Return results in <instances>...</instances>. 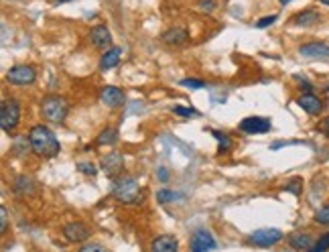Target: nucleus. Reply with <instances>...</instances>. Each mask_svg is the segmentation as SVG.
<instances>
[{"instance_id":"nucleus-1","label":"nucleus","mask_w":329,"mask_h":252,"mask_svg":"<svg viewBox=\"0 0 329 252\" xmlns=\"http://www.w3.org/2000/svg\"><path fill=\"white\" fill-rule=\"evenodd\" d=\"M29 138H31V150L39 159H53L61 153V144L57 136L45 124L33 126L29 132Z\"/></svg>"},{"instance_id":"nucleus-2","label":"nucleus","mask_w":329,"mask_h":252,"mask_svg":"<svg viewBox=\"0 0 329 252\" xmlns=\"http://www.w3.org/2000/svg\"><path fill=\"white\" fill-rule=\"evenodd\" d=\"M112 195L120 201V204H140V201H142V193H140L138 181L134 177H130V175L114 177Z\"/></svg>"},{"instance_id":"nucleus-3","label":"nucleus","mask_w":329,"mask_h":252,"mask_svg":"<svg viewBox=\"0 0 329 252\" xmlns=\"http://www.w3.org/2000/svg\"><path fill=\"white\" fill-rule=\"evenodd\" d=\"M41 112H43V118L51 124H61L65 122L67 114H69V104L63 96H57V94H51V96H45L43 102H41Z\"/></svg>"},{"instance_id":"nucleus-4","label":"nucleus","mask_w":329,"mask_h":252,"mask_svg":"<svg viewBox=\"0 0 329 252\" xmlns=\"http://www.w3.org/2000/svg\"><path fill=\"white\" fill-rule=\"evenodd\" d=\"M21 122V104L19 100H5L3 106H0V126L7 134L15 132V128Z\"/></svg>"},{"instance_id":"nucleus-5","label":"nucleus","mask_w":329,"mask_h":252,"mask_svg":"<svg viewBox=\"0 0 329 252\" xmlns=\"http://www.w3.org/2000/svg\"><path fill=\"white\" fill-rule=\"evenodd\" d=\"M285 238V234L281 232V230H277V228H258V230H254L252 234H250V244H254V246H260V248H270V246H274V244H279L281 240Z\"/></svg>"},{"instance_id":"nucleus-6","label":"nucleus","mask_w":329,"mask_h":252,"mask_svg":"<svg viewBox=\"0 0 329 252\" xmlns=\"http://www.w3.org/2000/svg\"><path fill=\"white\" fill-rule=\"evenodd\" d=\"M37 79V71L31 65H13L7 71V81L13 86H31Z\"/></svg>"},{"instance_id":"nucleus-7","label":"nucleus","mask_w":329,"mask_h":252,"mask_svg":"<svg viewBox=\"0 0 329 252\" xmlns=\"http://www.w3.org/2000/svg\"><path fill=\"white\" fill-rule=\"evenodd\" d=\"M100 169L106 173V177H118V175H122V171H124V155L122 153H108V155H104L102 157V161H100Z\"/></svg>"},{"instance_id":"nucleus-8","label":"nucleus","mask_w":329,"mask_h":252,"mask_svg":"<svg viewBox=\"0 0 329 252\" xmlns=\"http://www.w3.org/2000/svg\"><path fill=\"white\" fill-rule=\"evenodd\" d=\"M299 55L305 59H329V43L311 41L299 47Z\"/></svg>"},{"instance_id":"nucleus-9","label":"nucleus","mask_w":329,"mask_h":252,"mask_svg":"<svg viewBox=\"0 0 329 252\" xmlns=\"http://www.w3.org/2000/svg\"><path fill=\"white\" fill-rule=\"evenodd\" d=\"M63 236L67 242L71 244H84L86 240L92 238V230L84 224V222H69L65 228H63Z\"/></svg>"},{"instance_id":"nucleus-10","label":"nucleus","mask_w":329,"mask_h":252,"mask_svg":"<svg viewBox=\"0 0 329 252\" xmlns=\"http://www.w3.org/2000/svg\"><path fill=\"white\" fill-rule=\"evenodd\" d=\"M189 248H191L193 252H205V250L217 248V242H215V238H213L207 230L199 228V230L193 232V236H191V240H189Z\"/></svg>"},{"instance_id":"nucleus-11","label":"nucleus","mask_w":329,"mask_h":252,"mask_svg":"<svg viewBox=\"0 0 329 252\" xmlns=\"http://www.w3.org/2000/svg\"><path fill=\"white\" fill-rule=\"evenodd\" d=\"M100 100L102 104L108 106V108H122L126 98H124V92L116 86H104L102 92H100Z\"/></svg>"},{"instance_id":"nucleus-12","label":"nucleus","mask_w":329,"mask_h":252,"mask_svg":"<svg viewBox=\"0 0 329 252\" xmlns=\"http://www.w3.org/2000/svg\"><path fill=\"white\" fill-rule=\"evenodd\" d=\"M272 128V122L262 116H248L240 122V130L246 134H264Z\"/></svg>"},{"instance_id":"nucleus-13","label":"nucleus","mask_w":329,"mask_h":252,"mask_svg":"<svg viewBox=\"0 0 329 252\" xmlns=\"http://www.w3.org/2000/svg\"><path fill=\"white\" fill-rule=\"evenodd\" d=\"M90 39H92V45L96 49H102V51L112 47V33H110L106 25H96L90 33Z\"/></svg>"},{"instance_id":"nucleus-14","label":"nucleus","mask_w":329,"mask_h":252,"mask_svg":"<svg viewBox=\"0 0 329 252\" xmlns=\"http://www.w3.org/2000/svg\"><path fill=\"white\" fill-rule=\"evenodd\" d=\"M297 106L301 108V110H305L309 116H319L321 112H323V102L317 98V96H313V92L311 94H303V96H299L297 98Z\"/></svg>"},{"instance_id":"nucleus-15","label":"nucleus","mask_w":329,"mask_h":252,"mask_svg":"<svg viewBox=\"0 0 329 252\" xmlns=\"http://www.w3.org/2000/svg\"><path fill=\"white\" fill-rule=\"evenodd\" d=\"M160 41L164 45H169V47H181V45H185L189 41V33L185 29H181V27H173V29L164 31L160 35Z\"/></svg>"},{"instance_id":"nucleus-16","label":"nucleus","mask_w":329,"mask_h":252,"mask_svg":"<svg viewBox=\"0 0 329 252\" xmlns=\"http://www.w3.org/2000/svg\"><path fill=\"white\" fill-rule=\"evenodd\" d=\"M179 248V240L175 236H158L150 242V252H175Z\"/></svg>"},{"instance_id":"nucleus-17","label":"nucleus","mask_w":329,"mask_h":252,"mask_svg":"<svg viewBox=\"0 0 329 252\" xmlns=\"http://www.w3.org/2000/svg\"><path fill=\"white\" fill-rule=\"evenodd\" d=\"M120 55H122V49L120 47H110L104 51V55L100 57V69H112L120 63Z\"/></svg>"},{"instance_id":"nucleus-18","label":"nucleus","mask_w":329,"mask_h":252,"mask_svg":"<svg viewBox=\"0 0 329 252\" xmlns=\"http://www.w3.org/2000/svg\"><path fill=\"white\" fill-rule=\"evenodd\" d=\"M321 21V15L317 13V11H313V9H307V11H301V13H297L295 17H293V25L295 27H313V25H317Z\"/></svg>"},{"instance_id":"nucleus-19","label":"nucleus","mask_w":329,"mask_h":252,"mask_svg":"<svg viewBox=\"0 0 329 252\" xmlns=\"http://www.w3.org/2000/svg\"><path fill=\"white\" fill-rule=\"evenodd\" d=\"M313 236L307 232H295L289 236V246L295 250H311L313 248Z\"/></svg>"},{"instance_id":"nucleus-20","label":"nucleus","mask_w":329,"mask_h":252,"mask_svg":"<svg viewBox=\"0 0 329 252\" xmlns=\"http://www.w3.org/2000/svg\"><path fill=\"white\" fill-rule=\"evenodd\" d=\"M116 140H118V130L114 126H108V128H104L96 136V146H110V144H114Z\"/></svg>"},{"instance_id":"nucleus-21","label":"nucleus","mask_w":329,"mask_h":252,"mask_svg":"<svg viewBox=\"0 0 329 252\" xmlns=\"http://www.w3.org/2000/svg\"><path fill=\"white\" fill-rule=\"evenodd\" d=\"M33 187H35V183H33V179L31 177H27V175H21V177H17L15 179V193H19V195H31L33 193Z\"/></svg>"},{"instance_id":"nucleus-22","label":"nucleus","mask_w":329,"mask_h":252,"mask_svg":"<svg viewBox=\"0 0 329 252\" xmlns=\"http://www.w3.org/2000/svg\"><path fill=\"white\" fill-rule=\"evenodd\" d=\"M181 195L177 193V191H173V189H167V187H162V189H158L156 191V201L160 206H167V204H173L175 199H179Z\"/></svg>"},{"instance_id":"nucleus-23","label":"nucleus","mask_w":329,"mask_h":252,"mask_svg":"<svg viewBox=\"0 0 329 252\" xmlns=\"http://www.w3.org/2000/svg\"><path fill=\"white\" fill-rule=\"evenodd\" d=\"M31 148V138H27V136H19V138H15V142H13V146H11V150L15 155H19V157H23V155H27V150Z\"/></svg>"},{"instance_id":"nucleus-24","label":"nucleus","mask_w":329,"mask_h":252,"mask_svg":"<svg viewBox=\"0 0 329 252\" xmlns=\"http://www.w3.org/2000/svg\"><path fill=\"white\" fill-rule=\"evenodd\" d=\"M211 134L217 138V142H219V146H217V153L222 155V153H226V150H230V146H232V140H230V136L228 134H224V132H217V130H211Z\"/></svg>"},{"instance_id":"nucleus-25","label":"nucleus","mask_w":329,"mask_h":252,"mask_svg":"<svg viewBox=\"0 0 329 252\" xmlns=\"http://www.w3.org/2000/svg\"><path fill=\"white\" fill-rule=\"evenodd\" d=\"M311 250H313V252H325V250H329V232H327V234H321L319 240L313 244Z\"/></svg>"},{"instance_id":"nucleus-26","label":"nucleus","mask_w":329,"mask_h":252,"mask_svg":"<svg viewBox=\"0 0 329 252\" xmlns=\"http://www.w3.org/2000/svg\"><path fill=\"white\" fill-rule=\"evenodd\" d=\"M77 171H81L84 175H90V177H94V175L98 173V167H96L92 161H81V163H77Z\"/></svg>"},{"instance_id":"nucleus-27","label":"nucleus","mask_w":329,"mask_h":252,"mask_svg":"<svg viewBox=\"0 0 329 252\" xmlns=\"http://www.w3.org/2000/svg\"><path fill=\"white\" fill-rule=\"evenodd\" d=\"M315 222L321 224V226H329V206H323L321 210H317Z\"/></svg>"},{"instance_id":"nucleus-28","label":"nucleus","mask_w":329,"mask_h":252,"mask_svg":"<svg viewBox=\"0 0 329 252\" xmlns=\"http://www.w3.org/2000/svg\"><path fill=\"white\" fill-rule=\"evenodd\" d=\"M181 86L183 88H189V90H201V88H205V81L193 79V77H185V79H181Z\"/></svg>"},{"instance_id":"nucleus-29","label":"nucleus","mask_w":329,"mask_h":252,"mask_svg":"<svg viewBox=\"0 0 329 252\" xmlns=\"http://www.w3.org/2000/svg\"><path fill=\"white\" fill-rule=\"evenodd\" d=\"M173 114L189 118V116H197L199 112H197V110H193V108H187V106H173Z\"/></svg>"},{"instance_id":"nucleus-30","label":"nucleus","mask_w":329,"mask_h":252,"mask_svg":"<svg viewBox=\"0 0 329 252\" xmlns=\"http://www.w3.org/2000/svg\"><path fill=\"white\" fill-rule=\"evenodd\" d=\"M301 187H303V181H301L299 177H295L293 181H289V183L285 185V189L291 191V193H295V195H301Z\"/></svg>"},{"instance_id":"nucleus-31","label":"nucleus","mask_w":329,"mask_h":252,"mask_svg":"<svg viewBox=\"0 0 329 252\" xmlns=\"http://www.w3.org/2000/svg\"><path fill=\"white\" fill-rule=\"evenodd\" d=\"M277 15H268V17H262V19H258L256 21V29H266V27H270L272 23H277Z\"/></svg>"},{"instance_id":"nucleus-32","label":"nucleus","mask_w":329,"mask_h":252,"mask_svg":"<svg viewBox=\"0 0 329 252\" xmlns=\"http://www.w3.org/2000/svg\"><path fill=\"white\" fill-rule=\"evenodd\" d=\"M9 228V212L5 206H0V234H5Z\"/></svg>"},{"instance_id":"nucleus-33","label":"nucleus","mask_w":329,"mask_h":252,"mask_svg":"<svg viewBox=\"0 0 329 252\" xmlns=\"http://www.w3.org/2000/svg\"><path fill=\"white\" fill-rule=\"evenodd\" d=\"M295 81L299 83V88H301V92H305V94H311V92H313V83H311V81H307L305 77H301L299 73L295 75Z\"/></svg>"},{"instance_id":"nucleus-34","label":"nucleus","mask_w":329,"mask_h":252,"mask_svg":"<svg viewBox=\"0 0 329 252\" xmlns=\"http://www.w3.org/2000/svg\"><path fill=\"white\" fill-rule=\"evenodd\" d=\"M199 9H201L203 13H213V11L217 9V3H215V0H201V3H199Z\"/></svg>"},{"instance_id":"nucleus-35","label":"nucleus","mask_w":329,"mask_h":252,"mask_svg":"<svg viewBox=\"0 0 329 252\" xmlns=\"http://www.w3.org/2000/svg\"><path fill=\"white\" fill-rule=\"evenodd\" d=\"M156 177H158V181H160V183H167V181H169V177H171V173H169V169H167V167H158Z\"/></svg>"},{"instance_id":"nucleus-36","label":"nucleus","mask_w":329,"mask_h":252,"mask_svg":"<svg viewBox=\"0 0 329 252\" xmlns=\"http://www.w3.org/2000/svg\"><path fill=\"white\" fill-rule=\"evenodd\" d=\"M79 250H81V252H96V250L104 252L106 248H104L102 244H81V246H79Z\"/></svg>"},{"instance_id":"nucleus-37","label":"nucleus","mask_w":329,"mask_h":252,"mask_svg":"<svg viewBox=\"0 0 329 252\" xmlns=\"http://www.w3.org/2000/svg\"><path fill=\"white\" fill-rule=\"evenodd\" d=\"M321 132H323L325 136H329V116H327V118L321 122Z\"/></svg>"},{"instance_id":"nucleus-38","label":"nucleus","mask_w":329,"mask_h":252,"mask_svg":"<svg viewBox=\"0 0 329 252\" xmlns=\"http://www.w3.org/2000/svg\"><path fill=\"white\" fill-rule=\"evenodd\" d=\"M281 5H289V3H293V0H279Z\"/></svg>"},{"instance_id":"nucleus-39","label":"nucleus","mask_w":329,"mask_h":252,"mask_svg":"<svg viewBox=\"0 0 329 252\" xmlns=\"http://www.w3.org/2000/svg\"><path fill=\"white\" fill-rule=\"evenodd\" d=\"M55 3H59V5H63V3H71V0H55Z\"/></svg>"},{"instance_id":"nucleus-40","label":"nucleus","mask_w":329,"mask_h":252,"mask_svg":"<svg viewBox=\"0 0 329 252\" xmlns=\"http://www.w3.org/2000/svg\"><path fill=\"white\" fill-rule=\"evenodd\" d=\"M321 5H325V7H329V0H319Z\"/></svg>"}]
</instances>
